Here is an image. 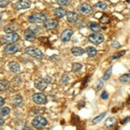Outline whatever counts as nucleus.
<instances>
[{
    "label": "nucleus",
    "mask_w": 130,
    "mask_h": 130,
    "mask_svg": "<svg viewBox=\"0 0 130 130\" xmlns=\"http://www.w3.org/2000/svg\"><path fill=\"white\" fill-rule=\"evenodd\" d=\"M78 18H79L78 14H77L75 11H69V12H67L66 19H67L68 22H70V23H75L77 20H78Z\"/></svg>",
    "instance_id": "nucleus-14"
},
{
    "label": "nucleus",
    "mask_w": 130,
    "mask_h": 130,
    "mask_svg": "<svg viewBox=\"0 0 130 130\" xmlns=\"http://www.w3.org/2000/svg\"><path fill=\"white\" fill-rule=\"evenodd\" d=\"M58 25V21L56 19H46L43 22V27L47 30H55Z\"/></svg>",
    "instance_id": "nucleus-11"
},
{
    "label": "nucleus",
    "mask_w": 130,
    "mask_h": 130,
    "mask_svg": "<svg viewBox=\"0 0 130 130\" xmlns=\"http://www.w3.org/2000/svg\"><path fill=\"white\" fill-rule=\"evenodd\" d=\"M49 85V83L46 82V80L43 78H37L34 81V86L37 89L40 90V91H43L46 89L47 86Z\"/></svg>",
    "instance_id": "nucleus-9"
},
{
    "label": "nucleus",
    "mask_w": 130,
    "mask_h": 130,
    "mask_svg": "<svg viewBox=\"0 0 130 130\" xmlns=\"http://www.w3.org/2000/svg\"><path fill=\"white\" fill-rule=\"evenodd\" d=\"M2 18H3V13H1V12H0V21H1Z\"/></svg>",
    "instance_id": "nucleus-44"
},
{
    "label": "nucleus",
    "mask_w": 130,
    "mask_h": 130,
    "mask_svg": "<svg viewBox=\"0 0 130 130\" xmlns=\"http://www.w3.org/2000/svg\"><path fill=\"white\" fill-rule=\"evenodd\" d=\"M104 124L108 128H113V127H115V124H116V119L115 117H109V118H108L105 121Z\"/></svg>",
    "instance_id": "nucleus-21"
},
{
    "label": "nucleus",
    "mask_w": 130,
    "mask_h": 130,
    "mask_svg": "<svg viewBox=\"0 0 130 130\" xmlns=\"http://www.w3.org/2000/svg\"><path fill=\"white\" fill-rule=\"evenodd\" d=\"M70 77L69 76L68 74L62 75L60 79V83H62V85H68L69 83H70Z\"/></svg>",
    "instance_id": "nucleus-25"
},
{
    "label": "nucleus",
    "mask_w": 130,
    "mask_h": 130,
    "mask_svg": "<svg viewBox=\"0 0 130 130\" xmlns=\"http://www.w3.org/2000/svg\"><path fill=\"white\" fill-rule=\"evenodd\" d=\"M126 53V50H121L120 52H117V53H115V55H113L111 56V60H117L119 59V58H121L122 56H124Z\"/></svg>",
    "instance_id": "nucleus-31"
},
{
    "label": "nucleus",
    "mask_w": 130,
    "mask_h": 130,
    "mask_svg": "<svg viewBox=\"0 0 130 130\" xmlns=\"http://www.w3.org/2000/svg\"><path fill=\"white\" fill-rule=\"evenodd\" d=\"M10 108L9 107H1L0 108V116H6L10 114Z\"/></svg>",
    "instance_id": "nucleus-26"
},
{
    "label": "nucleus",
    "mask_w": 130,
    "mask_h": 130,
    "mask_svg": "<svg viewBox=\"0 0 130 130\" xmlns=\"http://www.w3.org/2000/svg\"><path fill=\"white\" fill-rule=\"evenodd\" d=\"M31 5L30 0H18V2L14 5V7L17 10H26L29 9Z\"/></svg>",
    "instance_id": "nucleus-10"
},
{
    "label": "nucleus",
    "mask_w": 130,
    "mask_h": 130,
    "mask_svg": "<svg viewBox=\"0 0 130 130\" xmlns=\"http://www.w3.org/2000/svg\"><path fill=\"white\" fill-rule=\"evenodd\" d=\"M119 81L121 83H127L130 81V73H127V74H123L119 77Z\"/></svg>",
    "instance_id": "nucleus-29"
},
{
    "label": "nucleus",
    "mask_w": 130,
    "mask_h": 130,
    "mask_svg": "<svg viewBox=\"0 0 130 130\" xmlns=\"http://www.w3.org/2000/svg\"><path fill=\"white\" fill-rule=\"evenodd\" d=\"M46 19H47V15L43 12L31 14L28 17V21L30 24H40V23H43Z\"/></svg>",
    "instance_id": "nucleus-3"
},
{
    "label": "nucleus",
    "mask_w": 130,
    "mask_h": 130,
    "mask_svg": "<svg viewBox=\"0 0 130 130\" xmlns=\"http://www.w3.org/2000/svg\"><path fill=\"white\" fill-rule=\"evenodd\" d=\"M13 82L15 83H17V84H21V83H22V78L19 76H16L13 78Z\"/></svg>",
    "instance_id": "nucleus-36"
},
{
    "label": "nucleus",
    "mask_w": 130,
    "mask_h": 130,
    "mask_svg": "<svg viewBox=\"0 0 130 130\" xmlns=\"http://www.w3.org/2000/svg\"><path fill=\"white\" fill-rule=\"evenodd\" d=\"M128 121H130V116L128 117H126L125 119H123V120L121 121V125H124V124H127Z\"/></svg>",
    "instance_id": "nucleus-39"
},
{
    "label": "nucleus",
    "mask_w": 130,
    "mask_h": 130,
    "mask_svg": "<svg viewBox=\"0 0 130 130\" xmlns=\"http://www.w3.org/2000/svg\"><path fill=\"white\" fill-rule=\"evenodd\" d=\"M10 3V0H0V8H6Z\"/></svg>",
    "instance_id": "nucleus-33"
},
{
    "label": "nucleus",
    "mask_w": 130,
    "mask_h": 130,
    "mask_svg": "<svg viewBox=\"0 0 130 130\" xmlns=\"http://www.w3.org/2000/svg\"><path fill=\"white\" fill-rule=\"evenodd\" d=\"M5 123V120L4 118H2V116H0V126H3Z\"/></svg>",
    "instance_id": "nucleus-43"
},
{
    "label": "nucleus",
    "mask_w": 130,
    "mask_h": 130,
    "mask_svg": "<svg viewBox=\"0 0 130 130\" xmlns=\"http://www.w3.org/2000/svg\"><path fill=\"white\" fill-rule=\"evenodd\" d=\"M55 1L61 6H68L70 5L71 0H55Z\"/></svg>",
    "instance_id": "nucleus-32"
},
{
    "label": "nucleus",
    "mask_w": 130,
    "mask_h": 130,
    "mask_svg": "<svg viewBox=\"0 0 130 130\" xmlns=\"http://www.w3.org/2000/svg\"><path fill=\"white\" fill-rule=\"evenodd\" d=\"M31 124L35 128H43V127H45L47 126L48 121L47 119L42 116V115H37L35 118H33Z\"/></svg>",
    "instance_id": "nucleus-4"
},
{
    "label": "nucleus",
    "mask_w": 130,
    "mask_h": 130,
    "mask_svg": "<svg viewBox=\"0 0 130 130\" xmlns=\"http://www.w3.org/2000/svg\"><path fill=\"white\" fill-rule=\"evenodd\" d=\"M20 50V45L17 44L16 43H8L4 49V53L5 55H14L18 53Z\"/></svg>",
    "instance_id": "nucleus-6"
},
{
    "label": "nucleus",
    "mask_w": 130,
    "mask_h": 130,
    "mask_svg": "<svg viewBox=\"0 0 130 130\" xmlns=\"http://www.w3.org/2000/svg\"><path fill=\"white\" fill-rule=\"evenodd\" d=\"M103 87V80H99L97 82V84L95 86V91H100Z\"/></svg>",
    "instance_id": "nucleus-34"
},
{
    "label": "nucleus",
    "mask_w": 130,
    "mask_h": 130,
    "mask_svg": "<svg viewBox=\"0 0 130 130\" xmlns=\"http://www.w3.org/2000/svg\"><path fill=\"white\" fill-rule=\"evenodd\" d=\"M32 101L37 105H44L48 102L47 96L43 93H35L32 95Z\"/></svg>",
    "instance_id": "nucleus-7"
},
{
    "label": "nucleus",
    "mask_w": 130,
    "mask_h": 130,
    "mask_svg": "<svg viewBox=\"0 0 130 130\" xmlns=\"http://www.w3.org/2000/svg\"><path fill=\"white\" fill-rule=\"evenodd\" d=\"M85 53H87V55L89 56V57H94V56H95L96 54H97V50H96L95 48L89 46V47H88L87 49L85 50Z\"/></svg>",
    "instance_id": "nucleus-22"
},
{
    "label": "nucleus",
    "mask_w": 130,
    "mask_h": 130,
    "mask_svg": "<svg viewBox=\"0 0 130 130\" xmlns=\"http://www.w3.org/2000/svg\"><path fill=\"white\" fill-rule=\"evenodd\" d=\"M106 115H107V112H104V113H102V114L99 115H98V116H96V117H95V118L93 119V121H92V122H93L94 124H96V123H99V122H101V121H102V119H103L104 117L106 116Z\"/></svg>",
    "instance_id": "nucleus-27"
},
{
    "label": "nucleus",
    "mask_w": 130,
    "mask_h": 130,
    "mask_svg": "<svg viewBox=\"0 0 130 130\" xmlns=\"http://www.w3.org/2000/svg\"><path fill=\"white\" fill-rule=\"evenodd\" d=\"M23 103V98L20 95H16L10 99V104L13 107H18Z\"/></svg>",
    "instance_id": "nucleus-15"
},
{
    "label": "nucleus",
    "mask_w": 130,
    "mask_h": 130,
    "mask_svg": "<svg viewBox=\"0 0 130 130\" xmlns=\"http://www.w3.org/2000/svg\"><path fill=\"white\" fill-rule=\"evenodd\" d=\"M112 46L114 48H116V49H118V48H120L121 44H120V43H119V42H114V43H112Z\"/></svg>",
    "instance_id": "nucleus-40"
},
{
    "label": "nucleus",
    "mask_w": 130,
    "mask_h": 130,
    "mask_svg": "<svg viewBox=\"0 0 130 130\" xmlns=\"http://www.w3.org/2000/svg\"><path fill=\"white\" fill-rule=\"evenodd\" d=\"M101 98H102V100H107L108 98V93H107V91H103L102 92V94L101 95Z\"/></svg>",
    "instance_id": "nucleus-38"
},
{
    "label": "nucleus",
    "mask_w": 130,
    "mask_h": 130,
    "mask_svg": "<svg viewBox=\"0 0 130 130\" xmlns=\"http://www.w3.org/2000/svg\"><path fill=\"white\" fill-rule=\"evenodd\" d=\"M18 30V26L16 24H9L7 25H5L4 27V31L5 33H11V32H16V30Z\"/></svg>",
    "instance_id": "nucleus-17"
},
{
    "label": "nucleus",
    "mask_w": 130,
    "mask_h": 130,
    "mask_svg": "<svg viewBox=\"0 0 130 130\" xmlns=\"http://www.w3.org/2000/svg\"><path fill=\"white\" fill-rule=\"evenodd\" d=\"M94 7H95V9H96L97 10H104L107 9L108 5H107V3L104 1H99L98 3L95 4Z\"/></svg>",
    "instance_id": "nucleus-24"
},
{
    "label": "nucleus",
    "mask_w": 130,
    "mask_h": 130,
    "mask_svg": "<svg viewBox=\"0 0 130 130\" xmlns=\"http://www.w3.org/2000/svg\"><path fill=\"white\" fill-rule=\"evenodd\" d=\"M53 13L56 18H63L64 16H66L67 10L65 9H63V8H62V7H58V8H56V9L54 10Z\"/></svg>",
    "instance_id": "nucleus-18"
},
{
    "label": "nucleus",
    "mask_w": 130,
    "mask_h": 130,
    "mask_svg": "<svg viewBox=\"0 0 130 130\" xmlns=\"http://www.w3.org/2000/svg\"><path fill=\"white\" fill-rule=\"evenodd\" d=\"M8 67H9V70L13 73H18L21 70L20 64L17 62H10L8 63Z\"/></svg>",
    "instance_id": "nucleus-16"
},
{
    "label": "nucleus",
    "mask_w": 130,
    "mask_h": 130,
    "mask_svg": "<svg viewBox=\"0 0 130 130\" xmlns=\"http://www.w3.org/2000/svg\"><path fill=\"white\" fill-rule=\"evenodd\" d=\"M71 54L75 56H83V54L85 53V50L81 47H73L71 49Z\"/></svg>",
    "instance_id": "nucleus-19"
},
{
    "label": "nucleus",
    "mask_w": 130,
    "mask_h": 130,
    "mask_svg": "<svg viewBox=\"0 0 130 130\" xmlns=\"http://www.w3.org/2000/svg\"><path fill=\"white\" fill-rule=\"evenodd\" d=\"M5 99H4L2 96H0V108L1 107H3L4 105H5Z\"/></svg>",
    "instance_id": "nucleus-41"
},
{
    "label": "nucleus",
    "mask_w": 130,
    "mask_h": 130,
    "mask_svg": "<svg viewBox=\"0 0 130 130\" xmlns=\"http://www.w3.org/2000/svg\"><path fill=\"white\" fill-rule=\"evenodd\" d=\"M36 34H37V33H36L35 31L32 30V29H31V28H28L27 30H25L24 32V39L26 41H28V42L35 41L36 37H37Z\"/></svg>",
    "instance_id": "nucleus-12"
},
{
    "label": "nucleus",
    "mask_w": 130,
    "mask_h": 130,
    "mask_svg": "<svg viewBox=\"0 0 130 130\" xmlns=\"http://www.w3.org/2000/svg\"><path fill=\"white\" fill-rule=\"evenodd\" d=\"M10 88V83L7 80H0V92L8 90Z\"/></svg>",
    "instance_id": "nucleus-23"
},
{
    "label": "nucleus",
    "mask_w": 130,
    "mask_h": 130,
    "mask_svg": "<svg viewBox=\"0 0 130 130\" xmlns=\"http://www.w3.org/2000/svg\"><path fill=\"white\" fill-rule=\"evenodd\" d=\"M111 74H112V67H110L109 69H108V70L105 71L103 76H102V80L108 81V79H109V77L111 76Z\"/></svg>",
    "instance_id": "nucleus-30"
},
{
    "label": "nucleus",
    "mask_w": 130,
    "mask_h": 130,
    "mask_svg": "<svg viewBox=\"0 0 130 130\" xmlns=\"http://www.w3.org/2000/svg\"><path fill=\"white\" fill-rule=\"evenodd\" d=\"M39 41L43 42V43H44V45H47V43H48V44H50L49 39H48L47 37H40V38H39Z\"/></svg>",
    "instance_id": "nucleus-37"
},
{
    "label": "nucleus",
    "mask_w": 130,
    "mask_h": 130,
    "mask_svg": "<svg viewBox=\"0 0 130 130\" xmlns=\"http://www.w3.org/2000/svg\"><path fill=\"white\" fill-rule=\"evenodd\" d=\"M88 39H89L90 43H94V44H100V43H102L104 41V37L101 33L95 32L90 34L89 37H88Z\"/></svg>",
    "instance_id": "nucleus-8"
},
{
    "label": "nucleus",
    "mask_w": 130,
    "mask_h": 130,
    "mask_svg": "<svg viewBox=\"0 0 130 130\" xmlns=\"http://www.w3.org/2000/svg\"><path fill=\"white\" fill-rule=\"evenodd\" d=\"M71 69H72L73 72H79L83 69V65L81 63H78V62H74V63H72V68Z\"/></svg>",
    "instance_id": "nucleus-28"
},
{
    "label": "nucleus",
    "mask_w": 130,
    "mask_h": 130,
    "mask_svg": "<svg viewBox=\"0 0 130 130\" xmlns=\"http://www.w3.org/2000/svg\"><path fill=\"white\" fill-rule=\"evenodd\" d=\"M20 39V36L17 32L6 33L5 35L2 36L0 38V43L2 44H8V43H13L18 42Z\"/></svg>",
    "instance_id": "nucleus-1"
},
{
    "label": "nucleus",
    "mask_w": 130,
    "mask_h": 130,
    "mask_svg": "<svg viewBox=\"0 0 130 130\" xmlns=\"http://www.w3.org/2000/svg\"><path fill=\"white\" fill-rule=\"evenodd\" d=\"M99 20H100L101 23H102V24H104L109 23V18H108V17L107 16V15H103Z\"/></svg>",
    "instance_id": "nucleus-35"
},
{
    "label": "nucleus",
    "mask_w": 130,
    "mask_h": 130,
    "mask_svg": "<svg viewBox=\"0 0 130 130\" xmlns=\"http://www.w3.org/2000/svg\"><path fill=\"white\" fill-rule=\"evenodd\" d=\"M44 79L46 80V82H47L48 83H51V82H52V78L51 77H50V76H46V77H44Z\"/></svg>",
    "instance_id": "nucleus-42"
},
{
    "label": "nucleus",
    "mask_w": 130,
    "mask_h": 130,
    "mask_svg": "<svg viewBox=\"0 0 130 130\" xmlns=\"http://www.w3.org/2000/svg\"><path fill=\"white\" fill-rule=\"evenodd\" d=\"M77 11L83 16H89L93 13V8L87 3H82L77 6Z\"/></svg>",
    "instance_id": "nucleus-5"
},
{
    "label": "nucleus",
    "mask_w": 130,
    "mask_h": 130,
    "mask_svg": "<svg viewBox=\"0 0 130 130\" xmlns=\"http://www.w3.org/2000/svg\"><path fill=\"white\" fill-rule=\"evenodd\" d=\"M88 27L94 32H99V31L102 30V27L99 24L95 22H90L89 24H88Z\"/></svg>",
    "instance_id": "nucleus-20"
},
{
    "label": "nucleus",
    "mask_w": 130,
    "mask_h": 130,
    "mask_svg": "<svg viewBox=\"0 0 130 130\" xmlns=\"http://www.w3.org/2000/svg\"><path fill=\"white\" fill-rule=\"evenodd\" d=\"M24 51L27 55H29L30 56H31V57L35 58V59H37V60H42L43 57V52H42V50L37 47L30 46V47L25 48Z\"/></svg>",
    "instance_id": "nucleus-2"
},
{
    "label": "nucleus",
    "mask_w": 130,
    "mask_h": 130,
    "mask_svg": "<svg viewBox=\"0 0 130 130\" xmlns=\"http://www.w3.org/2000/svg\"><path fill=\"white\" fill-rule=\"evenodd\" d=\"M74 34V31H73L71 29H67V30H64L62 32V34L60 36V39L62 42L66 43V42H69L70 40L71 37Z\"/></svg>",
    "instance_id": "nucleus-13"
}]
</instances>
